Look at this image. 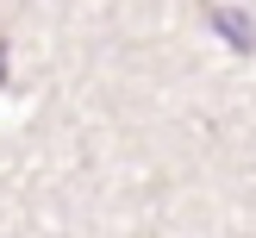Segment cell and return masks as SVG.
<instances>
[{"label":"cell","mask_w":256,"mask_h":238,"mask_svg":"<svg viewBox=\"0 0 256 238\" xmlns=\"http://www.w3.org/2000/svg\"><path fill=\"white\" fill-rule=\"evenodd\" d=\"M212 25H219V38H225L232 50H244V57L256 50V25H250V13H238V7H212Z\"/></svg>","instance_id":"cell-1"},{"label":"cell","mask_w":256,"mask_h":238,"mask_svg":"<svg viewBox=\"0 0 256 238\" xmlns=\"http://www.w3.org/2000/svg\"><path fill=\"white\" fill-rule=\"evenodd\" d=\"M0 82H6V38H0Z\"/></svg>","instance_id":"cell-2"}]
</instances>
